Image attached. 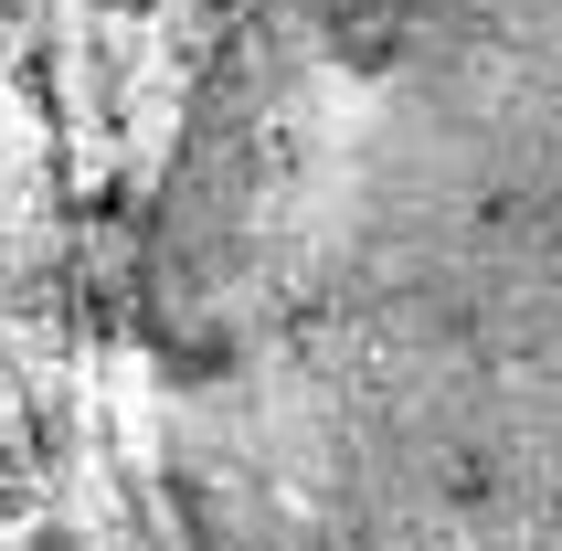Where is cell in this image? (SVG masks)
Here are the masks:
<instances>
[{"instance_id": "cell-1", "label": "cell", "mask_w": 562, "mask_h": 551, "mask_svg": "<svg viewBox=\"0 0 562 551\" xmlns=\"http://www.w3.org/2000/svg\"><path fill=\"white\" fill-rule=\"evenodd\" d=\"M138 382L191 551H562V0H245Z\"/></svg>"}]
</instances>
